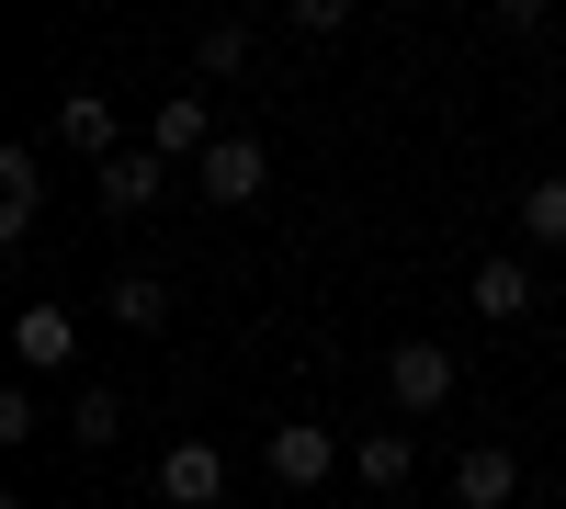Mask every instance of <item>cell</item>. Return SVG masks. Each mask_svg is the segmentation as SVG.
Returning <instances> with one entry per match:
<instances>
[{"mask_svg":"<svg viewBox=\"0 0 566 509\" xmlns=\"http://www.w3.org/2000/svg\"><path fill=\"white\" fill-rule=\"evenodd\" d=\"M193 193H205V204H261V193H272V148H261L250 125H227L216 148L193 159Z\"/></svg>","mask_w":566,"mask_h":509,"instance_id":"1","label":"cell"},{"mask_svg":"<svg viewBox=\"0 0 566 509\" xmlns=\"http://www.w3.org/2000/svg\"><path fill=\"white\" fill-rule=\"evenodd\" d=\"M386 407H397V420L453 407V351H442V340H397V351H386Z\"/></svg>","mask_w":566,"mask_h":509,"instance_id":"2","label":"cell"},{"mask_svg":"<svg viewBox=\"0 0 566 509\" xmlns=\"http://www.w3.org/2000/svg\"><path fill=\"white\" fill-rule=\"evenodd\" d=\"M261 476H272V487H328V476H340V442H328L317 420H283V431L261 442Z\"/></svg>","mask_w":566,"mask_h":509,"instance_id":"3","label":"cell"},{"mask_svg":"<svg viewBox=\"0 0 566 509\" xmlns=\"http://www.w3.org/2000/svg\"><path fill=\"white\" fill-rule=\"evenodd\" d=\"M464 306H476L488 329H522V317L544 306V284H533V272H522V261L499 250V261H476V272H464Z\"/></svg>","mask_w":566,"mask_h":509,"instance_id":"4","label":"cell"},{"mask_svg":"<svg viewBox=\"0 0 566 509\" xmlns=\"http://www.w3.org/2000/svg\"><path fill=\"white\" fill-rule=\"evenodd\" d=\"M12 362L23 374H69L80 362V306H23L12 317Z\"/></svg>","mask_w":566,"mask_h":509,"instance_id":"5","label":"cell"},{"mask_svg":"<svg viewBox=\"0 0 566 509\" xmlns=\"http://www.w3.org/2000/svg\"><path fill=\"white\" fill-rule=\"evenodd\" d=\"M159 498H170V509H216V498H227V453H216V442H170V453H159Z\"/></svg>","mask_w":566,"mask_h":509,"instance_id":"6","label":"cell"},{"mask_svg":"<svg viewBox=\"0 0 566 509\" xmlns=\"http://www.w3.org/2000/svg\"><path fill=\"white\" fill-rule=\"evenodd\" d=\"M453 509H510V498H522V465H510V453L499 442H476V453H453Z\"/></svg>","mask_w":566,"mask_h":509,"instance_id":"7","label":"cell"},{"mask_svg":"<svg viewBox=\"0 0 566 509\" xmlns=\"http://www.w3.org/2000/svg\"><path fill=\"white\" fill-rule=\"evenodd\" d=\"M216 136H227V125L205 114V91H170V103H159V125H148V148H159V159H205Z\"/></svg>","mask_w":566,"mask_h":509,"instance_id":"8","label":"cell"},{"mask_svg":"<svg viewBox=\"0 0 566 509\" xmlns=\"http://www.w3.org/2000/svg\"><path fill=\"white\" fill-rule=\"evenodd\" d=\"M34 215H45V159L12 136V148H0V238H23Z\"/></svg>","mask_w":566,"mask_h":509,"instance_id":"9","label":"cell"},{"mask_svg":"<svg viewBox=\"0 0 566 509\" xmlns=\"http://www.w3.org/2000/svg\"><path fill=\"white\" fill-rule=\"evenodd\" d=\"M159 181H170L159 148H114V159H103V204H114V215H148V204H159Z\"/></svg>","mask_w":566,"mask_h":509,"instance_id":"10","label":"cell"},{"mask_svg":"<svg viewBox=\"0 0 566 509\" xmlns=\"http://www.w3.org/2000/svg\"><path fill=\"white\" fill-rule=\"evenodd\" d=\"M57 148H80L91 170L114 159V103H103V91H69V103H57Z\"/></svg>","mask_w":566,"mask_h":509,"instance_id":"11","label":"cell"},{"mask_svg":"<svg viewBox=\"0 0 566 509\" xmlns=\"http://www.w3.org/2000/svg\"><path fill=\"white\" fill-rule=\"evenodd\" d=\"M103 317L136 329V340H159V329H170V284H159V272H125V284L103 295Z\"/></svg>","mask_w":566,"mask_h":509,"instance_id":"12","label":"cell"},{"mask_svg":"<svg viewBox=\"0 0 566 509\" xmlns=\"http://www.w3.org/2000/svg\"><path fill=\"white\" fill-rule=\"evenodd\" d=\"M352 476H363V487H408V476H419L408 431H363V442H352Z\"/></svg>","mask_w":566,"mask_h":509,"instance_id":"13","label":"cell"},{"mask_svg":"<svg viewBox=\"0 0 566 509\" xmlns=\"http://www.w3.org/2000/svg\"><path fill=\"white\" fill-rule=\"evenodd\" d=\"M522 238H544V250H566V170H544V181H522Z\"/></svg>","mask_w":566,"mask_h":509,"instance_id":"14","label":"cell"},{"mask_svg":"<svg viewBox=\"0 0 566 509\" xmlns=\"http://www.w3.org/2000/svg\"><path fill=\"white\" fill-rule=\"evenodd\" d=\"M69 431H80V453H103V442L125 431V396H114V385H91V396H69Z\"/></svg>","mask_w":566,"mask_h":509,"instance_id":"15","label":"cell"},{"mask_svg":"<svg viewBox=\"0 0 566 509\" xmlns=\"http://www.w3.org/2000/svg\"><path fill=\"white\" fill-rule=\"evenodd\" d=\"M193 68H205V79H239V68H250V23H205V34H193Z\"/></svg>","mask_w":566,"mask_h":509,"instance_id":"16","label":"cell"},{"mask_svg":"<svg viewBox=\"0 0 566 509\" xmlns=\"http://www.w3.org/2000/svg\"><path fill=\"white\" fill-rule=\"evenodd\" d=\"M295 23L306 34H352V0H295Z\"/></svg>","mask_w":566,"mask_h":509,"instance_id":"17","label":"cell"},{"mask_svg":"<svg viewBox=\"0 0 566 509\" xmlns=\"http://www.w3.org/2000/svg\"><path fill=\"white\" fill-rule=\"evenodd\" d=\"M499 34H544V0H499Z\"/></svg>","mask_w":566,"mask_h":509,"instance_id":"18","label":"cell"},{"mask_svg":"<svg viewBox=\"0 0 566 509\" xmlns=\"http://www.w3.org/2000/svg\"><path fill=\"white\" fill-rule=\"evenodd\" d=\"M103 509H125V498H103Z\"/></svg>","mask_w":566,"mask_h":509,"instance_id":"19","label":"cell"}]
</instances>
